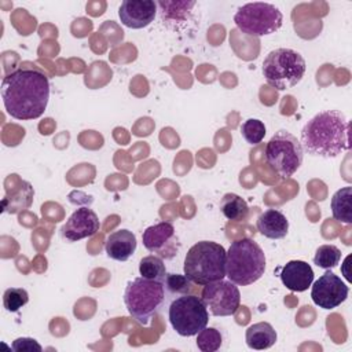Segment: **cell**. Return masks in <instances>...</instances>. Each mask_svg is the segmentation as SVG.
Listing matches in <instances>:
<instances>
[{
	"label": "cell",
	"mask_w": 352,
	"mask_h": 352,
	"mask_svg": "<svg viewBox=\"0 0 352 352\" xmlns=\"http://www.w3.org/2000/svg\"><path fill=\"white\" fill-rule=\"evenodd\" d=\"M6 111L15 120H36L43 116L50 99L48 77L37 69H18L1 81Z\"/></svg>",
	"instance_id": "obj_1"
},
{
	"label": "cell",
	"mask_w": 352,
	"mask_h": 352,
	"mask_svg": "<svg viewBox=\"0 0 352 352\" xmlns=\"http://www.w3.org/2000/svg\"><path fill=\"white\" fill-rule=\"evenodd\" d=\"M300 143L314 157L334 158L349 150V121L342 111L323 110L302 126Z\"/></svg>",
	"instance_id": "obj_2"
},
{
	"label": "cell",
	"mask_w": 352,
	"mask_h": 352,
	"mask_svg": "<svg viewBox=\"0 0 352 352\" xmlns=\"http://www.w3.org/2000/svg\"><path fill=\"white\" fill-rule=\"evenodd\" d=\"M226 261L227 250L220 243L199 241L188 249L184 257L183 271L192 283L205 286L224 279Z\"/></svg>",
	"instance_id": "obj_3"
},
{
	"label": "cell",
	"mask_w": 352,
	"mask_h": 352,
	"mask_svg": "<svg viewBox=\"0 0 352 352\" xmlns=\"http://www.w3.org/2000/svg\"><path fill=\"white\" fill-rule=\"evenodd\" d=\"M265 271V256L257 242L250 238L234 241L227 250L226 276L239 286L258 280Z\"/></svg>",
	"instance_id": "obj_4"
},
{
	"label": "cell",
	"mask_w": 352,
	"mask_h": 352,
	"mask_svg": "<svg viewBox=\"0 0 352 352\" xmlns=\"http://www.w3.org/2000/svg\"><path fill=\"white\" fill-rule=\"evenodd\" d=\"M165 300L166 292L164 282L143 276L129 280L124 292V302L128 314L143 326H147L161 311Z\"/></svg>",
	"instance_id": "obj_5"
},
{
	"label": "cell",
	"mask_w": 352,
	"mask_h": 352,
	"mask_svg": "<svg viewBox=\"0 0 352 352\" xmlns=\"http://www.w3.org/2000/svg\"><path fill=\"white\" fill-rule=\"evenodd\" d=\"M302 55L292 48H276L263 60V76L268 85L278 91L296 87L305 74Z\"/></svg>",
	"instance_id": "obj_6"
},
{
	"label": "cell",
	"mask_w": 352,
	"mask_h": 352,
	"mask_svg": "<svg viewBox=\"0 0 352 352\" xmlns=\"http://www.w3.org/2000/svg\"><path fill=\"white\" fill-rule=\"evenodd\" d=\"M265 162L280 179L292 177L302 164L304 150L300 140L286 129L272 135L265 144Z\"/></svg>",
	"instance_id": "obj_7"
},
{
	"label": "cell",
	"mask_w": 352,
	"mask_h": 352,
	"mask_svg": "<svg viewBox=\"0 0 352 352\" xmlns=\"http://www.w3.org/2000/svg\"><path fill=\"white\" fill-rule=\"evenodd\" d=\"M168 316L170 326L182 337L197 336L209 322L205 302L194 294H182L176 297L169 305Z\"/></svg>",
	"instance_id": "obj_8"
},
{
	"label": "cell",
	"mask_w": 352,
	"mask_h": 352,
	"mask_svg": "<svg viewBox=\"0 0 352 352\" xmlns=\"http://www.w3.org/2000/svg\"><path fill=\"white\" fill-rule=\"evenodd\" d=\"M234 22L242 33L261 37L279 30L283 15L279 8L271 3L254 1L239 7L234 15Z\"/></svg>",
	"instance_id": "obj_9"
},
{
	"label": "cell",
	"mask_w": 352,
	"mask_h": 352,
	"mask_svg": "<svg viewBox=\"0 0 352 352\" xmlns=\"http://www.w3.org/2000/svg\"><path fill=\"white\" fill-rule=\"evenodd\" d=\"M201 298L213 316L234 315L241 304L239 289L230 279H220L205 285Z\"/></svg>",
	"instance_id": "obj_10"
},
{
	"label": "cell",
	"mask_w": 352,
	"mask_h": 352,
	"mask_svg": "<svg viewBox=\"0 0 352 352\" xmlns=\"http://www.w3.org/2000/svg\"><path fill=\"white\" fill-rule=\"evenodd\" d=\"M348 293L349 287L344 283V280L333 271L326 270V272L314 282L311 298L319 308L333 309L346 300Z\"/></svg>",
	"instance_id": "obj_11"
},
{
	"label": "cell",
	"mask_w": 352,
	"mask_h": 352,
	"mask_svg": "<svg viewBox=\"0 0 352 352\" xmlns=\"http://www.w3.org/2000/svg\"><path fill=\"white\" fill-rule=\"evenodd\" d=\"M142 239L144 248L161 258L175 257L180 248L175 227L169 221H160L147 227L143 231Z\"/></svg>",
	"instance_id": "obj_12"
},
{
	"label": "cell",
	"mask_w": 352,
	"mask_h": 352,
	"mask_svg": "<svg viewBox=\"0 0 352 352\" xmlns=\"http://www.w3.org/2000/svg\"><path fill=\"white\" fill-rule=\"evenodd\" d=\"M99 227L100 221L98 214L92 209L81 206L76 209L62 226L60 235L67 242H77L95 235L99 231Z\"/></svg>",
	"instance_id": "obj_13"
},
{
	"label": "cell",
	"mask_w": 352,
	"mask_h": 352,
	"mask_svg": "<svg viewBox=\"0 0 352 352\" xmlns=\"http://www.w3.org/2000/svg\"><path fill=\"white\" fill-rule=\"evenodd\" d=\"M157 14V3L153 0H125L118 8V16L124 26L143 29L148 26Z\"/></svg>",
	"instance_id": "obj_14"
},
{
	"label": "cell",
	"mask_w": 352,
	"mask_h": 352,
	"mask_svg": "<svg viewBox=\"0 0 352 352\" xmlns=\"http://www.w3.org/2000/svg\"><path fill=\"white\" fill-rule=\"evenodd\" d=\"M279 270V276L283 286L292 292H305L314 282V270L302 260H290Z\"/></svg>",
	"instance_id": "obj_15"
},
{
	"label": "cell",
	"mask_w": 352,
	"mask_h": 352,
	"mask_svg": "<svg viewBox=\"0 0 352 352\" xmlns=\"http://www.w3.org/2000/svg\"><path fill=\"white\" fill-rule=\"evenodd\" d=\"M136 236L129 230H118L111 232L106 242L104 250L106 254L116 261H126L131 258L136 250Z\"/></svg>",
	"instance_id": "obj_16"
},
{
	"label": "cell",
	"mask_w": 352,
	"mask_h": 352,
	"mask_svg": "<svg viewBox=\"0 0 352 352\" xmlns=\"http://www.w3.org/2000/svg\"><path fill=\"white\" fill-rule=\"evenodd\" d=\"M256 227L265 238L282 239L287 235L289 220L280 210L267 209L257 217Z\"/></svg>",
	"instance_id": "obj_17"
},
{
	"label": "cell",
	"mask_w": 352,
	"mask_h": 352,
	"mask_svg": "<svg viewBox=\"0 0 352 352\" xmlns=\"http://www.w3.org/2000/svg\"><path fill=\"white\" fill-rule=\"evenodd\" d=\"M276 331L268 322L253 323L246 329L245 340L249 348L263 351L271 348L276 342Z\"/></svg>",
	"instance_id": "obj_18"
},
{
	"label": "cell",
	"mask_w": 352,
	"mask_h": 352,
	"mask_svg": "<svg viewBox=\"0 0 352 352\" xmlns=\"http://www.w3.org/2000/svg\"><path fill=\"white\" fill-rule=\"evenodd\" d=\"M331 214L334 220L352 223V187L346 186L337 190L331 197Z\"/></svg>",
	"instance_id": "obj_19"
},
{
	"label": "cell",
	"mask_w": 352,
	"mask_h": 352,
	"mask_svg": "<svg viewBox=\"0 0 352 352\" xmlns=\"http://www.w3.org/2000/svg\"><path fill=\"white\" fill-rule=\"evenodd\" d=\"M220 210L227 220L243 221L249 216V206L246 201L234 192H227L220 201Z\"/></svg>",
	"instance_id": "obj_20"
},
{
	"label": "cell",
	"mask_w": 352,
	"mask_h": 352,
	"mask_svg": "<svg viewBox=\"0 0 352 352\" xmlns=\"http://www.w3.org/2000/svg\"><path fill=\"white\" fill-rule=\"evenodd\" d=\"M195 1H158L157 6L161 8V18L164 23L169 22H184L188 16Z\"/></svg>",
	"instance_id": "obj_21"
},
{
	"label": "cell",
	"mask_w": 352,
	"mask_h": 352,
	"mask_svg": "<svg viewBox=\"0 0 352 352\" xmlns=\"http://www.w3.org/2000/svg\"><path fill=\"white\" fill-rule=\"evenodd\" d=\"M139 274L140 276L151 280L164 282L166 276V268L161 257L155 254L146 256L139 263Z\"/></svg>",
	"instance_id": "obj_22"
},
{
	"label": "cell",
	"mask_w": 352,
	"mask_h": 352,
	"mask_svg": "<svg viewBox=\"0 0 352 352\" xmlns=\"http://www.w3.org/2000/svg\"><path fill=\"white\" fill-rule=\"evenodd\" d=\"M341 250L336 245H320L314 256V264L319 268L330 270L340 264Z\"/></svg>",
	"instance_id": "obj_23"
},
{
	"label": "cell",
	"mask_w": 352,
	"mask_h": 352,
	"mask_svg": "<svg viewBox=\"0 0 352 352\" xmlns=\"http://www.w3.org/2000/svg\"><path fill=\"white\" fill-rule=\"evenodd\" d=\"M223 337L214 327H205L197 334V346L202 352H214L220 349Z\"/></svg>",
	"instance_id": "obj_24"
},
{
	"label": "cell",
	"mask_w": 352,
	"mask_h": 352,
	"mask_svg": "<svg viewBox=\"0 0 352 352\" xmlns=\"http://www.w3.org/2000/svg\"><path fill=\"white\" fill-rule=\"evenodd\" d=\"M29 301V293L23 287H8L3 294V305L8 312H16Z\"/></svg>",
	"instance_id": "obj_25"
},
{
	"label": "cell",
	"mask_w": 352,
	"mask_h": 352,
	"mask_svg": "<svg viewBox=\"0 0 352 352\" xmlns=\"http://www.w3.org/2000/svg\"><path fill=\"white\" fill-rule=\"evenodd\" d=\"M241 133H242V138L249 144H258L263 142L265 136V125L263 121L257 118H249L243 121L241 126Z\"/></svg>",
	"instance_id": "obj_26"
},
{
	"label": "cell",
	"mask_w": 352,
	"mask_h": 352,
	"mask_svg": "<svg viewBox=\"0 0 352 352\" xmlns=\"http://www.w3.org/2000/svg\"><path fill=\"white\" fill-rule=\"evenodd\" d=\"M191 283L192 282L186 275H180V274H166L164 280L165 290L168 289L170 293L179 294V296L187 294L192 289Z\"/></svg>",
	"instance_id": "obj_27"
},
{
	"label": "cell",
	"mask_w": 352,
	"mask_h": 352,
	"mask_svg": "<svg viewBox=\"0 0 352 352\" xmlns=\"http://www.w3.org/2000/svg\"><path fill=\"white\" fill-rule=\"evenodd\" d=\"M11 348L12 351H16V352H41L43 351V346L34 338H29V337H19L14 340Z\"/></svg>",
	"instance_id": "obj_28"
}]
</instances>
